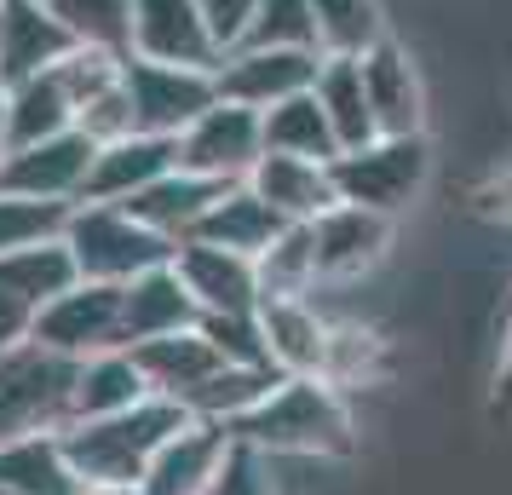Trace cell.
<instances>
[{"label": "cell", "instance_id": "17", "mask_svg": "<svg viewBox=\"0 0 512 495\" xmlns=\"http://www.w3.org/2000/svg\"><path fill=\"white\" fill-rule=\"evenodd\" d=\"M196 323H202V306L173 265H156V271H144L121 288V340L127 346H150V340L185 334Z\"/></svg>", "mask_w": 512, "mask_h": 495}, {"label": "cell", "instance_id": "6", "mask_svg": "<svg viewBox=\"0 0 512 495\" xmlns=\"http://www.w3.org/2000/svg\"><path fill=\"white\" fill-rule=\"evenodd\" d=\"M121 87H127V104H133V127L139 133H162V139H179L202 110L219 104L213 70H190V64L127 58L121 64Z\"/></svg>", "mask_w": 512, "mask_h": 495}, {"label": "cell", "instance_id": "5", "mask_svg": "<svg viewBox=\"0 0 512 495\" xmlns=\"http://www.w3.org/2000/svg\"><path fill=\"white\" fill-rule=\"evenodd\" d=\"M75 363L47 346H18L0 357V444L29 432H64L70 426Z\"/></svg>", "mask_w": 512, "mask_h": 495}, {"label": "cell", "instance_id": "9", "mask_svg": "<svg viewBox=\"0 0 512 495\" xmlns=\"http://www.w3.org/2000/svg\"><path fill=\"white\" fill-rule=\"evenodd\" d=\"M317 70H323V52L305 47H236L213 64V81H219V98L231 104H248V110H277L288 98H300L317 87Z\"/></svg>", "mask_w": 512, "mask_h": 495}, {"label": "cell", "instance_id": "36", "mask_svg": "<svg viewBox=\"0 0 512 495\" xmlns=\"http://www.w3.org/2000/svg\"><path fill=\"white\" fill-rule=\"evenodd\" d=\"M208 495H271V478H265V455H259V449H248L242 438H236L231 455H225V467L213 472Z\"/></svg>", "mask_w": 512, "mask_h": 495}, {"label": "cell", "instance_id": "33", "mask_svg": "<svg viewBox=\"0 0 512 495\" xmlns=\"http://www.w3.org/2000/svg\"><path fill=\"white\" fill-rule=\"evenodd\" d=\"M386 375V340L369 334L363 323H334L328 329V357H323V380L328 386H374V380Z\"/></svg>", "mask_w": 512, "mask_h": 495}, {"label": "cell", "instance_id": "30", "mask_svg": "<svg viewBox=\"0 0 512 495\" xmlns=\"http://www.w3.org/2000/svg\"><path fill=\"white\" fill-rule=\"evenodd\" d=\"M254 265H259V294H265V300H311V294L323 288L311 225H282V236Z\"/></svg>", "mask_w": 512, "mask_h": 495}, {"label": "cell", "instance_id": "26", "mask_svg": "<svg viewBox=\"0 0 512 495\" xmlns=\"http://www.w3.org/2000/svg\"><path fill=\"white\" fill-rule=\"evenodd\" d=\"M219 190H225V185H213V179H202V173L173 167L167 179H156V185L144 190V196H133L127 208L139 213L150 231H162L167 242H190L196 225H202V213L219 202Z\"/></svg>", "mask_w": 512, "mask_h": 495}, {"label": "cell", "instance_id": "7", "mask_svg": "<svg viewBox=\"0 0 512 495\" xmlns=\"http://www.w3.org/2000/svg\"><path fill=\"white\" fill-rule=\"evenodd\" d=\"M259 156H265V116L231 98H219L179 133V167L213 185H242L259 167Z\"/></svg>", "mask_w": 512, "mask_h": 495}, {"label": "cell", "instance_id": "39", "mask_svg": "<svg viewBox=\"0 0 512 495\" xmlns=\"http://www.w3.org/2000/svg\"><path fill=\"white\" fill-rule=\"evenodd\" d=\"M472 208L484 213V219H501V225H512V167H507V173H495V179H484V185L472 190Z\"/></svg>", "mask_w": 512, "mask_h": 495}, {"label": "cell", "instance_id": "10", "mask_svg": "<svg viewBox=\"0 0 512 495\" xmlns=\"http://www.w3.org/2000/svg\"><path fill=\"white\" fill-rule=\"evenodd\" d=\"M93 156L98 144L70 127L58 139H35V144H18L6 150L0 162V190H18V196H35V202H64L75 208L87 196V179H93Z\"/></svg>", "mask_w": 512, "mask_h": 495}, {"label": "cell", "instance_id": "15", "mask_svg": "<svg viewBox=\"0 0 512 495\" xmlns=\"http://www.w3.org/2000/svg\"><path fill=\"white\" fill-rule=\"evenodd\" d=\"M179 167V139H162V133H127V139L98 144L93 156V179H87V196L81 202H133L144 190L167 179Z\"/></svg>", "mask_w": 512, "mask_h": 495}, {"label": "cell", "instance_id": "14", "mask_svg": "<svg viewBox=\"0 0 512 495\" xmlns=\"http://www.w3.org/2000/svg\"><path fill=\"white\" fill-rule=\"evenodd\" d=\"M231 444L236 438L225 426L185 421L156 455H150V467H144V478H139V495H208L213 472L225 467Z\"/></svg>", "mask_w": 512, "mask_h": 495}, {"label": "cell", "instance_id": "1", "mask_svg": "<svg viewBox=\"0 0 512 495\" xmlns=\"http://www.w3.org/2000/svg\"><path fill=\"white\" fill-rule=\"evenodd\" d=\"M231 438H242L248 449H259L265 461H271V455L346 461L351 449H357L346 392L328 386L323 375H282L277 386H271V398L259 403Z\"/></svg>", "mask_w": 512, "mask_h": 495}, {"label": "cell", "instance_id": "27", "mask_svg": "<svg viewBox=\"0 0 512 495\" xmlns=\"http://www.w3.org/2000/svg\"><path fill=\"white\" fill-rule=\"evenodd\" d=\"M311 93H317V104H323V116H328V127H334L340 150H363L369 139H380L369 93H363V58H323Z\"/></svg>", "mask_w": 512, "mask_h": 495}, {"label": "cell", "instance_id": "43", "mask_svg": "<svg viewBox=\"0 0 512 495\" xmlns=\"http://www.w3.org/2000/svg\"><path fill=\"white\" fill-rule=\"evenodd\" d=\"M0 162H6V144H0Z\"/></svg>", "mask_w": 512, "mask_h": 495}, {"label": "cell", "instance_id": "13", "mask_svg": "<svg viewBox=\"0 0 512 495\" xmlns=\"http://www.w3.org/2000/svg\"><path fill=\"white\" fill-rule=\"evenodd\" d=\"M311 242H317V277L323 283H351L380 265V254L392 248V219L369 208L334 202L323 219H311Z\"/></svg>", "mask_w": 512, "mask_h": 495}, {"label": "cell", "instance_id": "31", "mask_svg": "<svg viewBox=\"0 0 512 495\" xmlns=\"http://www.w3.org/2000/svg\"><path fill=\"white\" fill-rule=\"evenodd\" d=\"M265 150L305 156V162H334L340 156V139H334L317 93H300V98H288V104H277V110H265Z\"/></svg>", "mask_w": 512, "mask_h": 495}, {"label": "cell", "instance_id": "22", "mask_svg": "<svg viewBox=\"0 0 512 495\" xmlns=\"http://www.w3.org/2000/svg\"><path fill=\"white\" fill-rule=\"evenodd\" d=\"M328 323L317 300H265L259 306V334H265V357L277 375H323L328 357Z\"/></svg>", "mask_w": 512, "mask_h": 495}, {"label": "cell", "instance_id": "44", "mask_svg": "<svg viewBox=\"0 0 512 495\" xmlns=\"http://www.w3.org/2000/svg\"><path fill=\"white\" fill-rule=\"evenodd\" d=\"M0 495H6V490H0Z\"/></svg>", "mask_w": 512, "mask_h": 495}, {"label": "cell", "instance_id": "4", "mask_svg": "<svg viewBox=\"0 0 512 495\" xmlns=\"http://www.w3.org/2000/svg\"><path fill=\"white\" fill-rule=\"evenodd\" d=\"M328 173H334L340 202L397 219V213L426 190L432 144H426V133H409V139H369L363 150H340V156L328 162Z\"/></svg>", "mask_w": 512, "mask_h": 495}, {"label": "cell", "instance_id": "40", "mask_svg": "<svg viewBox=\"0 0 512 495\" xmlns=\"http://www.w3.org/2000/svg\"><path fill=\"white\" fill-rule=\"evenodd\" d=\"M495 403H501V409H512V323H507V334H501V363H495Z\"/></svg>", "mask_w": 512, "mask_h": 495}, {"label": "cell", "instance_id": "35", "mask_svg": "<svg viewBox=\"0 0 512 495\" xmlns=\"http://www.w3.org/2000/svg\"><path fill=\"white\" fill-rule=\"evenodd\" d=\"M242 47H305V52H317L311 0H265Z\"/></svg>", "mask_w": 512, "mask_h": 495}, {"label": "cell", "instance_id": "23", "mask_svg": "<svg viewBox=\"0 0 512 495\" xmlns=\"http://www.w3.org/2000/svg\"><path fill=\"white\" fill-rule=\"evenodd\" d=\"M277 236H282L277 208H271V202H265L248 179H242V185L219 190V202L202 213V225H196V236H190V242H213V248H231V254L259 260Z\"/></svg>", "mask_w": 512, "mask_h": 495}, {"label": "cell", "instance_id": "3", "mask_svg": "<svg viewBox=\"0 0 512 495\" xmlns=\"http://www.w3.org/2000/svg\"><path fill=\"white\" fill-rule=\"evenodd\" d=\"M64 242H70L75 271L87 283H116V288H127L133 277L156 271V265H173V254H179V242L150 231L139 213L121 208V202H75L70 219H64Z\"/></svg>", "mask_w": 512, "mask_h": 495}, {"label": "cell", "instance_id": "20", "mask_svg": "<svg viewBox=\"0 0 512 495\" xmlns=\"http://www.w3.org/2000/svg\"><path fill=\"white\" fill-rule=\"evenodd\" d=\"M248 185L277 208L282 225H311V219H323L334 202H340V190H334V173L328 162H305V156H277V150H265L259 167L248 173Z\"/></svg>", "mask_w": 512, "mask_h": 495}, {"label": "cell", "instance_id": "34", "mask_svg": "<svg viewBox=\"0 0 512 495\" xmlns=\"http://www.w3.org/2000/svg\"><path fill=\"white\" fill-rule=\"evenodd\" d=\"M64 219H70L64 202H35V196H18V190H0V260L18 254V248L64 236Z\"/></svg>", "mask_w": 512, "mask_h": 495}, {"label": "cell", "instance_id": "21", "mask_svg": "<svg viewBox=\"0 0 512 495\" xmlns=\"http://www.w3.org/2000/svg\"><path fill=\"white\" fill-rule=\"evenodd\" d=\"M150 392L133 346H116V352H98L87 363H75V386H70V426L75 421H110V415H127L139 409Z\"/></svg>", "mask_w": 512, "mask_h": 495}, {"label": "cell", "instance_id": "12", "mask_svg": "<svg viewBox=\"0 0 512 495\" xmlns=\"http://www.w3.org/2000/svg\"><path fill=\"white\" fill-rule=\"evenodd\" d=\"M173 271H179L185 288L196 294L202 317H242V311L265 306V294H259V265L248 260V254L213 248V242H179Z\"/></svg>", "mask_w": 512, "mask_h": 495}, {"label": "cell", "instance_id": "18", "mask_svg": "<svg viewBox=\"0 0 512 495\" xmlns=\"http://www.w3.org/2000/svg\"><path fill=\"white\" fill-rule=\"evenodd\" d=\"M70 52H75L70 29L47 12V0H0V75L6 81L47 75Z\"/></svg>", "mask_w": 512, "mask_h": 495}, {"label": "cell", "instance_id": "28", "mask_svg": "<svg viewBox=\"0 0 512 495\" xmlns=\"http://www.w3.org/2000/svg\"><path fill=\"white\" fill-rule=\"evenodd\" d=\"M81 283V271H75V254L64 236H52V242H35V248H18V254H6L0 260V288H12L24 306H52L58 294H70Z\"/></svg>", "mask_w": 512, "mask_h": 495}, {"label": "cell", "instance_id": "41", "mask_svg": "<svg viewBox=\"0 0 512 495\" xmlns=\"http://www.w3.org/2000/svg\"><path fill=\"white\" fill-rule=\"evenodd\" d=\"M81 495H139V490H127V484H87Z\"/></svg>", "mask_w": 512, "mask_h": 495}, {"label": "cell", "instance_id": "32", "mask_svg": "<svg viewBox=\"0 0 512 495\" xmlns=\"http://www.w3.org/2000/svg\"><path fill=\"white\" fill-rule=\"evenodd\" d=\"M47 12L70 29L75 47L127 58L133 52V0H47Z\"/></svg>", "mask_w": 512, "mask_h": 495}, {"label": "cell", "instance_id": "25", "mask_svg": "<svg viewBox=\"0 0 512 495\" xmlns=\"http://www.w3.org/2000/svg\"><path fill=\"white\" fill-rule=\"evenodd\" d=\"M75 127V98L64 87V75L47 70V75H29V81H12V98H6V127L0 139L6 150L18 144H35V139H58Z\"/></svg>", "mask_w": 512, "mask_h": 495}, {"label": "cell", "instance_id": "37", "mask_svg": "<svg viewBox=\"0 0 512 495\" xmlns=\"http://www.w3.org/2000/svg\"><path fill=\"white\" fill-rule=\"evenodd\" d=\"M196 6H202V18H208L219 52H236L242 41H248V29H254L265 0H196Z\"/></svg>", "mask_w": 512, "mask_h": 495}, {"label": "cell", "instance_id": "11", "mask_svg": "<svg viewBox=\"0 0 512 495\" xmlns=\"http://www.w3.org/2000/svg\"><path fill=\"white\" fill-rule=\"evenodd\" d=\"M127 58L213 70L225 52H219V41H213V29L196 0H133V52Z\"/></svg>", "mask_w": 512, "mask_h": 495}, {"label": "cell", "instance_id": "8", "mask_svg": "<svg viewBox=\"0 0 512 495\" xmlns=\"http://www.w3.org/2000/svg\"><path fill=\"white\" fill-rule=\"evenodd\" d=\"M35 346L70 357V363H87L98 352L127 346L121 340V288L81 277L70 294H58L52 306H41V317H35Z\"/></svg>", "mask_w": 512, "mask_h": 495}, {"label": "cell", "instance_id": "42", "mask_svg": "<svg viewBox=\"0 0 512 495\" xmlns=\"http://www.w3.org/2000/svg\"><path fill=\"white\" fill-rule=\"evenodd\" d=\"M6 98H12V81L0 75V127H6ZM0 144H6V139H0Z\"/></svg>", "mask_w": 512, "mask_h": 495}, {"label": "cell", "instance_id": "38", "mask_svg": "<svg viewBox=\"0 0 512 495\" xmlns=\"http://www.w3.org/2000/svg\"><path fill=\"white\" fill-rule=\"evenodd\" d=\"M35 340V306H24L12 288H0V357Z\"/></svg>", "mask_w": 512, "mask_h": 495}, {"label": "cell", "instance_id": "2", "mask_svg": "<svg viewBox=\"0 0 512 495\" xmlns=\"http://www.w3.org/2000/svg\"><path fill=\"white\" fill-rule=\"evenodd\" d=\"M185 421H190V415L179 409V403L144 398L139 409L110 415V421H75V426H64V449H70L81 484H127V490H139L150 455H156V449H162Z\"/></svg>", "mask_w": 512, "mask_h": 495}, {"label": "cell", "instance_id": "29", "mask_svg": "<svg viewBox=\"0 0 512 495\" xmlns=\"http://www.w3.org/2000/svg\"><path fill=\"white\" fill-rule=\"evenodd\" d=\"M311 24H317L323 58H363L386 41L380 0H311Z\"/></svg>", "mask_w": 512, "mask_h": 495}, {"label": "cell", "instance_id": "16", "mask_svg": "<svg viewBox=\"0 0 512 495\" xmlns=\"http://www.w3.org/2000/svg\"><path fill=\"white\" fill-rule=\"evenodd\" d=\"M363 93H369L374 127L380 139H409L426 133V93H420V70L415 58L397 47L392 35L374 52H363Z\"/></svg>", "mask_w": 512, "mask_h": 495}, {"label": "cell", "instance_id": "19", "mask_svg": "<svg viewBox=\"0 0 512 495\" xmlns=\"http://www.w3.org/2000/svg\"><path fill=\"white\" fill-rule=\"evenodd\" d=\"M133 357H139L150 392L167 398V403H179L185 415H190V398L225 369L219 346H213L202 329H185V334H167V340H150V346H133Z\"/></svg>", "mask_w": 512, "mask_h": 495}, {"label": "cell", "instance_id": "24", "mask_svg": "<svg viewBox=\"0 0 512 495\" xmlns=\"http://www.w3.org/2000/svg\"><path fill=\"white\" fill-rule=\"evenodd\" d=\"M0 490L6 495H81V472H75L64 432H29L0 444Z\"/></svg>", "mask_w": 512, "mask_h": 495}]
</instances>
